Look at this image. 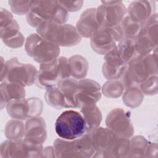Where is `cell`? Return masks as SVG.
<instances>
[{"label":"cell","instance_id":"6da1fadb","mask_svg":"<svg viewBox=\"0 0 158 158\" xmlns=\"http://www.w3.org/2000/svg\"><path fill=\"white\" fill-rule=\"evenodd\" d=\"M69 12L59 1H30V9L27 14L29 25L37 28L44 22L65 23Z\"/></svg>","mask_w":158,"mask_h":158},{"label":"cell","instance_id":"7a4b0ae2","mask_svg":"<svg viewBox=\"0 0 158 158\" xmlns=\"http://www.w3.org/2000/svg\"><path fill=\"white\" fill-rule=\"evenodd\" d=\"M36 30L43 39L59 47L76 46L82 38L76 27L71 24L44 22L38 26Z\"/></svg>","mask_w":158,"mask_h":158},{"label":"cell","instance_id":"3957f363","mask_svg":"<svg viewBox=\"0 0 158 158\" xmlns=\"http://www.w3.org/2000/svg\"><path fill=\"white\" fill-rule=\"evenodd\" d=\"M71 77L69 59L60 56L54 61L41 64L37 71L35 84L41 89L54 86L64 78Z\"/></svg>","mask_w":158,"mask_h":158},{"label":"cell","instance_id":"277c9868","mask_svg":"<svg viewBox=\"0 0 158 158\" xmlns=\"http://www.w3.org/2000/svg\"><path fill=\"white\" fill-rule=\"evenodd\" d=\"M37 70L30 64L19 62L16 57L4 61L1 57V82L16 83L25 87L35 83Z\"/></svg>","mask_w":158,"mask_h":158},{"label":"cell","instance_id":"5b68a950","mask_svg":"<svg viewBox=\"0 0 158 158\" xmlns=\"http://www.w3.org/2000/svg\"><path fill=\"white\" fill-rule=\"evenodd\" d=\"M55 130L59 138L74 140L83 135L87 128L81 114L69 109L62 112L58 116L55 122Z\"/></svg>","mask_w":158,"mask_h":158},{"label":"cell","instance_id":"8992f818","mask_svg":"<svg viewBox=\"0 0 158 158\" xmlns=\"http://www.w3.org/2000/svg\"><path fill=\"white\" fill-rule=\"evenodd\" d=\"M25 49L28 56L40 64L54 61L60 54L59 46L43 39L37 33L27 38Z\"/></svg>","mask_w":158,"mask_h":158},{"label":"cell","instance_id":"52a82bcc","mask_svg":"<svg viewBox=\"0 0 158 158\" xmlns=\"http://www.w3.org/2000/svg\"><path fill=\"white\" fill-rule=\"evenodd\" d=\"M125 72L134 86L138 87L148 77L157 75V49L146 56L133 59L127 64Z\"/></svg>","mask_w":158,"mask_h":158},{"label":"cell","instance_id":"ba28073f","mask_svg":"<svg viewBox=\"0 0 158 158\" xmlns=\"http://www.w3.org/2000/svg\"><path fill=\"white\" fill-rule=\"evenodd\" d=\"M157 14L155 12L143 25L135 39L136 57L149 54L157 49Z\"/></svg>","mask_w":158,"mask_h":158},{"label":"cell","instance_id":"9c48e42d","mask_svg":"<svg viewBox=\"0 0 158 158\" xmlns=\"http://www.w3.org/2000/svg\"><path fill=\"white\" fill-rule=\"evenodd\" d=\"M122 40V36L119 26L100 27L91 36L90 44L95 52L106 55L113 49Z\"/></svg>","mask_w":158,"mask_h":158},{"label":"cell","instance_id":"30bf717a","mask_svg":"<svg viewBox=\"0 0 158 158\" xmlns=\"http://www.w3.org/2000/svg\"><path fill=\"white\" fill-rule=\"evenodd\" d=\"M0 36L4 44L13 49L22 47L25 38L19 31V25L12 14L7 9L1 8Z\"/></svg>","mask_w":158,"mask_h":158},{"label":"cell","instance_id":"8fae6325","mask_svg":"<svg viewBox=\"0 0 158 158\" xmlns=\"http://www.w3.org/2000/svg\"><path fill=\"white\" fill-rule=\"evenodd\" d=\"M127 8L121 1H101L96 8V19L101 27H118Z\"/></svg>","mask_w":158,"mask_h":158},{"label":"cell","instance_id":"7c38bea8","mask_svg":"<svg viewBox=\"0 0 158 158\" xmlns=\"http://www.w3.org/2000/svg\"><path fill=\"white\" fill-rule=\"evenodd\" d=\"M8 115L14 119L25 120L40 116L43 111V102L37 98H25L9 102L6 106Z\"/></svg>","mask_w":158,"mask_h":158},{"label":"cell","instance_id":"4fadbf2b","mask_svg":"<svg viewBox=\"0 0 158 158\" xmlns=\"http://www.w3.org/2000/svg\"><path fill=\"white\" fill-rule=\"evenodd\" d=\"M107 128L116 135L130 138L134 133L130 112L122 108H115L110 110L106 120Z\"/></svg>","mask_w":158,"mask_h":158},{"label":"cell","instance_id":"5bb4252c","mask_svg":"<svg viewBox=\"0 0 158 158\" xmlns=\"http://www.w3.org/2000/svg\"><path fill=\"white\" fill-rule=\"evenodd\" d=\"M101 87L96 81L83 78L78 81L75 94L77 108L89 104H96L101 98Z\"/></svg>","mask_w":158,"mask_h":158},{"label":"cell","instance_id":"9a60e30c","mask_svg":"<svg viewBox=\"0 0 158 158\" xmlns=\"http://www.w3.org/2000/svg\"><path fill=\"white\" fill-rule=\"evenodd\" d=\"M104 60L102 72L104 77L109 80L120 79L127 64L122 57L117 46L104 55Z\"/></svg>","mask_w":158,"mask_h":158},{"label":"cell","instance_id":"2e32d148","mask_svg":"<svg viewBox=\"0 0 158 158\" xmlns=\"http://www.w3.org/2000/svg\"><path fill=\"white\" fill-rule=\"evenodd\" d=\"M155 2L152 1H134L129 4L127 13L134 21L143 25L155 13Z\"/></svg>","mask_w":158,"mask_h":158},{"label":"cell","instance_id":"e0dca14e","mask_svg":"<svg viewBox=\"0 0 158 158\" xmlns=\"http://www.w3.org/2000/svg\"><path fill=\"white\" fill-rule=\"evenodd\" d=\"M46 126L44 120L40 116L32 117L25 123L24 138L40 144L45 142L47 138Z\"/></svg>","mask_w":158,"mask_h":158},{"label":"cell","instance_id":"ac0fdd59","mask_svg":"<svg viewBox=\"0 0 158 158\" xmlns=\"http://www.w3.org/2000/svg\"><path fill=\"white\" fill-rule=\"evenodd\" d=\"M95 151L93 157H98L107 148L114 133L108 128L98 127L86 131Z\"/></svg>","mask_w":158,"mask_h":158},{"label":"cell","instance_id":"d6986e66","mask_svg":"<svg viewBox=\"0 0 158 158\" xmlns=\"http://www.w3.org/2000/svg\"><path fill=\"white\" fill-rule=\"evenodd\" d=\"M100 27L96 19V9L89 8L81 14L75 27L81 38H90Z\"/></svg>","mask_w":158,"mask_h":158},{"label":"cell","instance_id":"ffe728a7","mask_svg":"<svg viewBox=\"0 0 158 158\" xmlns=\"http://www.w3.org/2000/svg\"><path fill=\"white\" fill-rule=\"evenodd\" d=\"M130 150V139L120 136L115 133L107 148L99 157H127Z\"/></svg>","mask_w":158,"mask_h":158},{"label":"cell","instance_id":"44dd1931","mask_svg":"<svg viewBox=\"0 0 158 158\" xmlns=\"http://www.w3.org/2000/svg\"><path fill=\"white\" fill-rule=\"evenodd\" d=\"M1 108L2 109L10 101L25 98V87L20 84L3 81L1 82Z\"/></svg>","mask_w":158,"mask_h":158},{"label":"cell","instance_id":"7402d4cb","mask_svg":"<svg viewBox=\"0 0 158 158\" xmlns=\"http://www.w3.org/2000/svg\"><path fill=\"white\" fill-rule=\"evenodd\" d=\"M56 157H83L77 139L57 138L53 145Z\"/></svg>","mask_w":158,"mask_h":158},{"label":"cell","instance_id":"603a6c76","mask_svg":"<svg viewBox=\"0 0 158 158\" xmlns=\"http://www.w3.org/2000/svg\"><path fill=\"white\" fill-rule=\"evenodd\" d=\"M23 138L19 139H8L3 141L0 146L1 157L6 158L28 157Z\"/></svg>","mask_w":158,"mask_h":158},{"label":"cell","instance_id":"cb8c5ba5","mask_svg":"<svg viewBox=\"0 0 158 158\" xmlns=\"http://www.w3.org/2000/svg\"><path fill=\"white\" fill-rule=\"evenodd\" d=\"M78 80L72 77L59 80L56 85L64 96L67 109L77 108L75 94L77 88Z\"/></svg>","mask_w":158,"mask_h":158},{"label":"cell","instance_id":"d4e9b609","mask_svg":"<svg viewBox=\"0 0 158 158\" xmlns=\"http://www.w3.org/2000/svg\"><path fill=\"white\" fill-rule=\"evenodd\" d=\"M80 109L86 122L87 131L99 126L102 120V114L96 104L85 105Z\"/></svg>","mask_w":158,"mask_h":158},{"label":"cell","instance_id":"484cf974","mask_svg":"<svg viewBox=\"0 0 158 158\" xmlns=\"http://www.w3.org/2000/svg\"><path fill=\"white\" fill-rule=\"evenodd\" d=\"M68 59L71 77L79 80L85 78L89 69V64L87 60L80 55L73 56Z\"/></svg>","mask_w":158,"mask_h":158},{"label":"cell","instance_id":"4316f807","mask_svg":"<svg viewBox=\"0 0 158 158\" xmlns=\"http://www.w3.org/2000/svg\"><path fill=\"white\" fill-rule=\"evenodd\" d=\"M143 25L141 24L132 20L126 12L119 25L122 39L135 40L139 33Z\"/></svg>","mask_w":158,"mask_h":158},{"label":"cell","instance_id":"83f0119b","mask_svg":"<svg viewBox=\"0 0 158 158\" xmlns=\"http://www.w3.org/2000/svg\"><path fill=\"white\" fill-rule=\"evenodd\" d=\"M44 98L47 104L56 109L67 108L64 95L56 85L46 89Z\"/></svg>","mask_w":158,"mask_h":158},{"label":"cell","instance_id":"f1b7e54d","mask_svg":"<svg viewBox=\"0 0 158 158\" xmlns=\"http://www.w3.org/2000/svg\"><path fill=\"white\" fill-rule=\"evenodd\" d=\"M22 121L12 118L7 122L4 127V135L8 139H19L24 137L25 123Z\"/></svg>","mask_w":158,"mask_h":158},{"label":"cell","instance_id":"f546056e","mask_svg":"<svg viewBox=\"0 0 158 158\" xmlns=\"http://www.w3.org/2000/svg\"><path fill=\"white\" fill-rule=\"evenodd\" d=\"M149 142L143 136H135L130 139L129 157H146Z\"/></svg>","mask_w":158,"mask_h":158},{"label":"cell","instance_id":"4dcf8cb0","mask_svg":"<svg viewBox=\"0 0 158 158\" xmlns=\"http://www.w3.org/2000/svg\"><path fill=\"white\" fill-rule=\"evenodd\" d=\"M122 94V101L124 104L127 106L132 108L138 107L144 98L143 93L137 86L125 89Z\"/></svg>","mask_w":158,"mask_h":158},{"label":"cell","instance_id":"1f68e13d","mask_svg":"<svg viewBox=\"0 0 158 158\" xmlns=\"http://www.w3.org/2000/svg\"><path fill=\"white\" fill-rule=\"evenodd\" d=\"M103 94L109 98H117L121 96L124 91L123 86L118 80H111L105 83L101 89Z\"/></svg>","mask_w":158,"mask_h":158},{"label":"cell","instance_id":"d6a6232c","mask_svg":"<svg viewBox=\"0 0 158 158\" xmlns=\"http://www.w3.org/2000/svg\"><path fill=\"white\" fill-rule=\"evenodd\" d=\"M139 89L146 95H154L157 93V75L148 77L140 83Z\"/></svg>","mask_w":158,"mask_h":158},{"label":"cell","instance_id":"836d02e7","mask_svg":"<svg viewBox=\"0 0 158 158\" xmlns=\"http://www.w3.org/2000/svg\"><path fill=\"white\" fill-rule=\"evenodd\" d=\"M11 10L17 15H27L30 9V1H9Z\"/></svg>","mask_w":158,"mask_h":158},{"label":"cell","instance_id":"e575fe53","mask_svg":"<svg viewBox=\"0 0 158 158\" xmlns=\"http://www.w3.org/2000/svg\"><path fill=\"white\" fill-rule=\"evenodd\" d=\"M60 4L68 12H76L80 10L83 4V1H59Z\"/></svg>","mask_w":158,"mask_h":158},{"label":"cell","instance_id":"d590c367","mask_svg":"<svg viewBox=\"0 0 158 158\" xmlns=\"http://www.w3.org/2000/svg\"><path fill=\"white\" fill-rule=\"evenodd\" d=\"M56 157V153L54 151V149L53 146H48L43 149L41 154V157Z\"/></svg>","mask_w":158,"mask_h":158}]
</instances>
